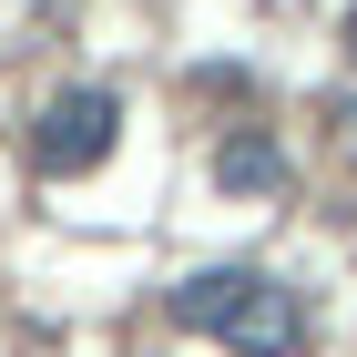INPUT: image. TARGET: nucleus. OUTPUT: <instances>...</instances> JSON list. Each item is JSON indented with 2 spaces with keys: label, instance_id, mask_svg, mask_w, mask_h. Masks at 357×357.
<instances>
[{
  "label": "nucleus",
  "instance_id": "obj_1",
  "mask_svg": "<svg viewBox=\"0 0 357 357\" xmlns=\"http://www.w3.org/2000/svg\"><path fill=\"white\" fill-rule=\"evenodd\" d=\"M174 317H184L194 337H225L235 357H296L306 337V306L296 286H275L266 266H204L174 286Z\"/></svg>",
  "mask_w": 357,
  "mask_h": 357
},
{
  "label": "nucleus",
  "instance_id": "obj_2",
  "mask_svg": "<svg viewBox=\"0 0 357 357\" xmlns=\"http://www.w3.org/2000/svg\"><path fill=\"white\" fill-rule=\"evenodd\" d=\"M112 133H123V102H112L102 82H72L41 102V123H31V164L41 174H92L112 153Z\"/></svg>",
  "mask_w": 357,
  "mask_h": 357
},
{
  "label": "nucleus",
  "instance_id": "obj_3",
  "mask_svg": "<svg viewBox=\"0 0 357 357\" xmlns=\"http://www.w3.org/2000/svg\"><path fill=\"white\" fill-rule=\"evenodd\" d=\"M215 184L225 194H275V184H286V153H275L266 133H225L215 143Z\"/></svg>",
  "mask_w": 357,
  "mask_h": 357
},
{
  "label": "nucleus",
  "instance_id": "obj_4",
  "mask_svg": "<svg viewBox=\"0 0 357 357\" xmlns=\"http://www.w3.org/2000/svg\"><path fill=\"white\" fill-rule=\"evenodd\" d=\"M347 61H357V10H347Z\"/></svg>",
  "mask_w": 357,
  "mask_h": 357
}]
</instances>
